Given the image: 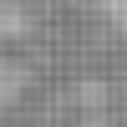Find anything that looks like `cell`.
Here are the masks:
<instances>
[{"label":"cell","instance_id":"cell-1","mask_svg":"<svg viewBox=\"0 0 127 127\" xmlns=\"http://www.w3.org/2000/svg\"><path fill=\"white\" fill-rule=\"evenodd\" d=\"M26 81H31V66L15 61L10 51H0V102H15L26 92Z\"/></svg>","mask_w":127,"mask_h":127},{"label":"cell","instance_id":"cell-2","mask_svg":"<svg viewBox=\"0 0 127 127\" xmlns=\"http://www.w3.org/2000/svg\"><path fill=\"white\" fill-rule=\"evenodd\" d=\"M31 26H36L31 5H20V0H0V36H5V41L31 36Z\"/></svg>","mask_w":127,"mask_h":127}]
</instances>
